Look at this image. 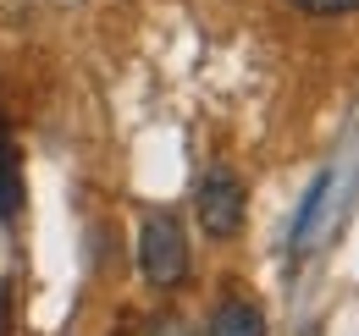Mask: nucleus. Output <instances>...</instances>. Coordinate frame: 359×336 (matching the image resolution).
<instances>
[{
	"label": "nucleus",
	"mask_w": 359,
	"mask_h": 336,
	"mask_svg": "<svg viewBox=\"0 0 359 336\" xmlns=\"http://www.w3.org/2000/svg\"><path fill=\"white\" fill-rule=\"evenodd\" d=\"M138 270L149 287H177L188 276V237L172 215H149L138 237Z\"/></svg>",
	"instance_id": "nucleus-1"
},
{
	"label": "nucleus",
	"mask_w": 359,
	"mask_h": 336,
	"mask_svg": "<svg viewBox=\"0 0 359 336\" xmlns=\"http://www.w3.org/2000/svg\"><path fill=\"white\" fill-rule=\"evenodd\" d=\"M194 210H199V226H205L210 237H238V226H243V182H238L232 171H210V176L199 182Z\"/></svg>",
	"instance_id": "nucleus-2"
},
{
	"label": "nucleus",
	"mask_w": 359,
	"mask_h": 336,
	"mask_svg": "<svg viewBox=\"0 0 359 336\" xmlns=\"http://www.w3.org/2000/svg\"><path fill=\"white\" fill-rule=\"evenodd\" d=\"M22 215V160H17V138L0 116V220Z\"/></svg>",
	"instance_id": "nucleus-3"
},
{
	"label": "nucleus",
	"mask_w": 359,
	"mask_h": 336,
	"mask_svg": "<svg viewBox=\"0 0 359 336\" xmlns=\"http://www.w3.org/2000/svg\"><path fill=\"white\" fill-rule=\"evenodd\" d=\"M210 336H266V314L249 298H226L222 309L210 314Z\"/></svg>",
	"instance_id": "nucleus-4"
},
{
	"label": "nucleus",
	"mask_w": 359,
	"mask_h": 336,
	"mask_svg": "<svg viewBox=\"0 0 359 336\" xmlns=\"http://www.w3.org/2000/svg\"><path fill=\"white\" fill-rule=\"evenodd\" d=\"M299 11H310V17H348L359 11V0H293Z\"/></svg>",
	"instance_id": "nucleus-5"
},
{
	"label": "nucleus",
	"mask_w": 359,
	"mask_h": 336,
	"mask_svg": "<svg viewBox=\"0 0 359 336\" xmlns=\"http://www.w3.org/2000/svg\"><path fill=\"white\" fill-rule=\"evenodd\" d=\"M149 336H194V331H188L182 320H155V331H149Z\"/></svg>",
	"instance_id": "nucleus-6"
},
{
	"label": "nucleus",
	"mask_w": 359,
	"mask_h": 336,
	"mask_svg": "<svg viewBox=\"0 0 359 336\" xmlns=\"http://www.w3.org/2000/svg\"><path fill=\"white\" fill-rule=\"evenodd\" d=\"M6 303H11V287L0 281V331H6Z\"/></svg>",
	"instance_id": "nucleus-7"
}]
</instances>
